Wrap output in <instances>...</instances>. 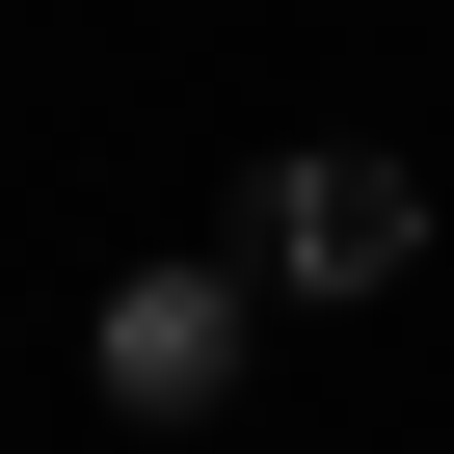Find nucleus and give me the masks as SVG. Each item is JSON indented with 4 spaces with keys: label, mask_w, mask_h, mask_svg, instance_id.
Returning <instances> with one entry per match:
<instances>
[{
    "label": "nucleus",
    "mask_w": 454,
    "mask_h": 454,
    "mask_svg": "<svg viewBox=\"0 0 454 454\" xmlns=\"http://www.w3.org/2000/svg\"><path fill=\"white\" fill-rule=\"evenodd\" d=\"M241 268H268V294H401V268H427V187H401L374 134H294V160L241 187Z\"/></svg>",
    "instance_id": "nucleus-1"
},
{
    "label": "nucleus",
    "mask_w": 454,
    "mask_h": 454,
    "mask_svg": "<svg viewBox=\"0 0 454 454\" xmlns=\"http://www.w3.org/2000/svg\"><path fill=\"white\" fill-rule=\"evenodd\" d=\"M241 321H268V268H134L81 374H107L134 427H214V401H241Z\"/></svg>",
    "instance_id": "nucleus-2"
}]
</instances>
